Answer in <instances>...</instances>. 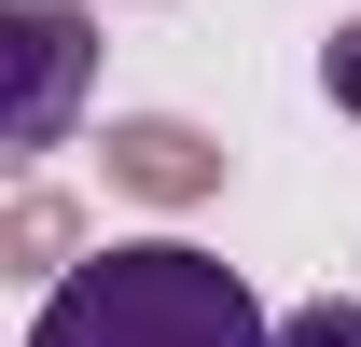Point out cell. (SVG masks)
I'll use <instances>...</instances> for the list:
<instances>
[{
    "label": "cell",
    "instance_id": "6da1fadb",
    "mask_svg": "<svg viewBox=\"0 0 361 347\" xmlns=\"http://www.w3.org/2000/svg\"><path fill=\"white\" fill-rule=\"evenodd\" d=\"M28 347H278V319L250 305V278L223 250H195V236H111L70 278H42Z\"/></svg>",
    "mask_w": 361,
    "mask_h": 347
},
{
    "label": "cell",
    "instance_id": "7a4b0ae2",
    "mask_svg": "<svg viewBox=\"0 0 361 347\" xmlns=\"http://www.w3.org/2000/svg\"><path fill=\"white\" fill-rule=\"evenodd\" d=\"M0 56H14L0 139L14 153H70V126H84V97H97V14L84 0H14L0 14Z\"/></svg>",
    "mask_w": 361,
    "mask_h": 347
},
{
    "label": "cell",
    "instance_id": "3957f363",
    "mask_svg": "<svg viewBox=\"0 0 361 347\" xmlns=\"http://www.w3.org/2000/svg\"><path fill=\"white\" fill-rule=\"evenodd\" d=\"M97 167H111V195H139V209H209V195L236 181V153L195 126V111H111Z\"/></svg>",
    "mask_w": 361,
    "mask_h": 347
},
{
    "label": "cell",
    "instance_id": "277c9868",
    "mask_svg": "<svg viewBox=\"0 0 361 347\" xmlns=\"http://www.w3.org/2000/svg\"><path fill=\"white\" fill-rule=\"evenodd\" d=\"M0 264H14V278H70V264H84V209H70L56 181H28V195L0 209Z\"/></svg>",
    "mask_w": 361,
    "mask_h": 347
},
{
    "label": "cell",
    "instance_id": "5b68a950",
    "mask_svg": "<svg viewBox=\"0 0 361 347\" xmlns=\"http://www.w3.org/2000/svg\"><path fill=\"white\" fill-rule=\"evenodd\" d=\"M278 347H361V305H348V292L292 305V319H278Z\"/></svg>",
    "mask_w": 361,
    "mask_h": 347
},
{
    "label": "cell",
    "instance_id": "8992f818",
    "mask_svg": "<svg viewBox=\"0 0 361 347\" xmlns=\"http://www.w3.org/2000/svg\"><path fill=\"white\" fill-rule=\"evenodd\" d=\"M319 97H334V111H348V126H361V14H348V28H334V42H319Z\"/></svg>",
    "mask_w": 361,
    "mask_h": 347
}]
</instances>
